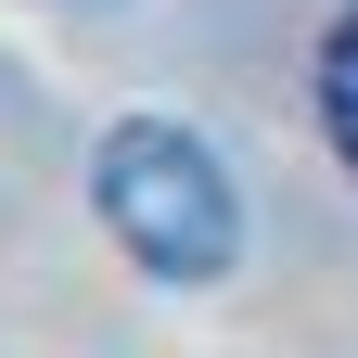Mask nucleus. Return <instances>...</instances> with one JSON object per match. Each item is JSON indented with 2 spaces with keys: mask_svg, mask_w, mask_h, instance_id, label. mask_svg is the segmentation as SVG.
Instances as JSON below:
<instances>
[{
  "mask_svg": "<svg viewBox=\"0 0 358 358\" xmlns=\"http://www.w3.org/2000/svg\"><path fill=\"white\" fill-rule=\"evenodd\" d=\"M103 217L166 282H205V268H231V243H243V205H231V179H217V154L192 128H154V115H128L103 141Z\"/></svg>",
  "mask_w": 358,
  "mask_h": 358,
  "instance_id": "nucleus-1",
  "label": "nucleus"
},
{
  "mask_svg": "<svg viewBox=\"0 0 358 358\" xmlns=\"http://www.w3.org/2000/svg\"><path fill=\"white\" fill-rule=\"evenodd\" d=\"M320 128H333V154L358 166V13H333V38H320Z\"/></svg>",
  "mask_w": 358,
  "mask_h": 358,
  "instance_id": "nucleus-2",
  "label": "nucleus"
}]
</instances>
